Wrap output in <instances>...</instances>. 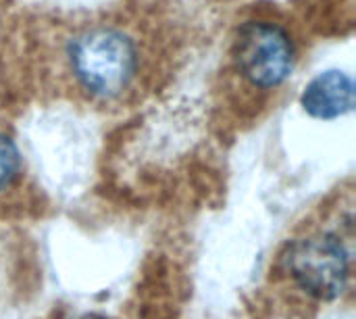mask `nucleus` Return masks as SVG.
Listing matches in <instances>:
<instances>
[{"label": "nucleus", "mask_w": 356, "mask_h": 319, "mask_svg": "<svg viewBox=\"0 0 356 319\" xmlns=\"http://www.w3.org/2000/svg\"><path fill=\"white\" fill-rule=\"evenodd\" d=\"M355 77L342 69H327L315 75L300 94L305 113L319 121L346 117L355 109Z\"/></svg>", "instance_id": "nucleus-4"}, {"label": "nucleus", "mask_w": 356, "mask_h": 319, "mask_svg": "<svg viewBox=\"0 0 356 319\" xmlns=\"http://www.w3.org/2000/svg\"><path fill=\"white\" fill-rule=\"evenodd\" d=\"M290 280L319 301H336L348 286L350 253L342 234L313 230L290 240L282 253Z\"/></svg>", "instance_id": "nucleus-3"}, {"label": "nucleus", "mask_w": 356, "mask_h": 319, "mask_svg": "<svg viewBox=\"0 0 356 319\" xmlns=\"http://www.w3.org/2000/svg\"><path fill=\"white\" fill-rule=\"evenodd\" d=\"M92 319H94V318H92Z\"/></svg>", "instance_id": "nucleus-7"}, {"label": "nucleus", "mask_w": 356, "mask_h": 319, "mask_svg": "<svg viewBox=\"0 0 356 319\" xmlns=\"http://www.w3.org/2000/svg\"><path fill=\"white\" fill-rule=\"evenodd\" d=\"M298 61L290 29L269 17H252L238 25L232 40L234 73L257 92H275L294 75Z\"/></svg>", "instance_id": "nucleus-2"}, {"label": "nucleus", "mask_w": 356, "mask_h": 319, "mask_svg": "<svg viewBox=\"0 0 356 319\" xmlns=\"http://www.w3.org/2000/svg\"><path fill=\"white\" fill-rule=\"evenodd\" d=\"M6 10H8L6 0H0V40L4 36V29H6Z\"/></svg>", "instance_id": "nucleus-6"}, {"label": "nucleus", "mask_w": 356, "mask_h": 319, "mask_svg": "<svg viewBox=\"0 0 356 319\" xmlns=\"http://www.w3.org/2000/svg\"><path fill=\"white\" fill-rule=\"evenodd\" d=\"M21 173V153L17 142L0 130V192L13 186Z\"/></svg>", "instance_id": "nucleus-5"}, {"label": "nucleus", "mask_w": 356, "mask_h": 319, "mask_svg": "<svg viewBox=\"0 0 356 319\" xmlns=\"http://www.w3.org/2000/svg\"><path fill=\"white\" fill-rule=\"evenodd\" d=\"M58 84L92 107H123L144 90L152 50L140 25L96 17L67 25L54 46Z\"/></svg>", "instance_id": "nucleus-1"}]
</instances>
